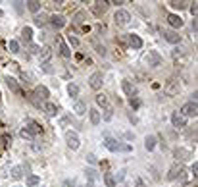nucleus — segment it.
Returning <instances> with one entry per match:
<instances>
[{
	"label": "nucleus",
	"instance_id": "f257e3e1",
	"mask_svg": "<svg viewBox=\"0 0 198 187\" xmlns=\"http://www.w3.org/2000/svg\"><path fill=\"white\" fill-rule=\"evenodd\" d=\"M114 19H116V23H117V25L125 27V25H129V19H131V16H129V12H127V10H117V12H116V16H114Z\"/></svg>",
	"mask_w": 198,
	"mask_h": 187
},
{
	"label": "nucleus",
	"instance_id": "f03ea898",
	"mask_svg": "<svg viewBox=\"0 0 198 187\" xmlns=\"http://www.w3.org/2000/svg\"><path fill=\"white\" fill-rule=\"evenodd\" d=\"M179 81L177 79H169L167 83H166V87H163V91H166L169 96H175V95H179Z\"/></svg>",
	"mask_w": 198,
	"mask_h": 187
},
{
	"label": "nucleus",
	"instance_id": "7ed1b4c3",
	"mask_svg": "<svg viewBox=\"0 0 198 187\" xmlns=\"http://www.w3.org/2000/svg\"><path fill=\"white\" fill-rule=\"evenodd\" d=\"M144 62L150 66V68H154V66H160V62H162V56L156 52V50H150L146 56H144Z\"/></svg>",
	"mask_w": 198,
	"mask_h": 187
},
{
	"label": "nucleus",
	"instance_id": "20e7f679",
	"mask_svg": "<svg viewBox=\"0 0 198 187\" xmlns=\"http://www.w3.org/2000/svg\"><path fill=\"white\" fill-rule=\"evenodd\" d=\"M102 79H104L102 73H100V71H94L91 77H89V83H91L92 89H100V87H102Z\"/></svg>",
	"mask_w": 198,
	"mask_h": 187
},
{
	"label": "nucleus",
	"instance_id": "39448f33",
	"mask_svg": "<svg viewBox=\"0 0 198 187\" xmlns=\"http://www.w3.org/2000/svg\"><path fill=\"white\" fill-rule=\"evenodd\" d=\"M65 141H68V145L73 150L79 147V137H77V133H73V131H68V133H65Z\"/></svg>",
	"mask_w": 198,
	"mask_h": 187
},
{
	"label": "nucleus",
	"instance_id": "423d86ee",
	"mask_svg": "<svg viewBox=\"0 0 198 187\" xmlns=\"http://www.w3.org/2000/svg\"><path fill=\"white\" fill-rule=\"evenodd\" d=\"M171 124H173V127H177V129H181V127H185V125H186L185 118H183V116H179L177 112H173V114H171Z\"/></svg>",
	"mask_w": 198,
	"mask_h": 187
},
{
	"label": "nucleus",
	"instance_id": "0eeeda50",
	"mask_svg": "<svg viewBox=\"0 0 198 187\" xmlns=\"http://www.w3.org/2000/svg\"><path fill=\"white\" fill-rule=\"evenodd\" d=\"M106 147L110 149V150H129V147H121V145H119V143L116 141V139H112V137H108L106 139Z\"/></svg>",
	"mask_w": 198,
	"mask_h": 187
},
{
	"label": "nucleus",
	"instance_id": "6e6552de",
	"mask_svg": "<svg viewBox=\"0 0 198 187\" xmlns=\"http://www.w3.org/2000/svg\"><path fill=\"white\" fill-rule=\"evenodd\" d=\"M196 102H186L185 106H183V110H181V112L185 114V116H196Z\"/></svg>",
	"mask_w": 198,
	"mask_h": 187
},
{
	"label": "nucleus",
	"instance_id": "1a4fd4ad",
	"mask_svg": "<svg viewBox=\"0 0 198 187\" xmlns=\"http://www.w3.org/2000/svg\"><path fill=\"white\" fill-rule=\"evenodd\" d=\"M163 37H166V41L171 42V45H175V42H179V41H181V37H179L175 31H166V33H163Z\"/></svg>",
	"mask_w": 198,
	"mask_h": 187
},
{
	"label": "nucleus",
	"instance_id": "9d476101",
	"mask_svg": "<svg viewBox=\"0 0 198 187\" xmlns=\"http://www.w3.org/2000/svg\"><path fill=\"white\" fill-rule=\"evenodd\" d=\"M181 174H183L181 166H179V164H173V166L169 168V174H167V178H169V180H175V178H177V175H181Z\"/></svg>",
	"mask_w": 198,
	"mask_h": 187
},
{
	"label": "nucleus",
	"instance_id": "9b49d317",
	"mask_svg": "<svg viewBox=\"0 0 198 187\" xmlns=\"http://www.w3.org/2000/svg\"><path fill=\"white\" fill-rule=\"evenodd\" d=\"M10 175H12V180L19 181L21 178H23V168H21V166H14L12 172H10Z\"/></svg>",
	"mask_w": 198,
	"mask_h": 187
},
{
	"label": "nucleus",
	"instance_id": "f8f14e48",
	"mask_svg": "<svg viewBox=\"0 0 198 187\" xmlns=\"http://www.w3.org/2000/svg\"><path fill=\"white\" fill-rule=\"evenodd\" d=\"M50 23L56 27V29H60V27L65 25V19H64L62 16H52V17H50Z\"/></svg>",
	"mask_w": 198,
	"mask_h": 187
},
{
	"label": "nucleus",
	"instance_id": "ddd939ff",
	"mask_svg": "<svg viewBox=\"0 0 198 187\" xmlns=\"http://www.w3.org/2000/svg\"><path fill=\"white\" fill-rule=\"evenodd\" d=\"M167 21H169L171 27H183V19H181L179 16H175V14H171V16L167 17Z\"/></svg>",
	"mask_w": 198,
	"mask_h": 187
},
{
	"label": "nucleus",
	"instance_id": "4468645a",
	"mask_svg": "<svg viewBox=\"0 0 198 187\" xmlns=\"http://www.w3.org/2000/svg\"><path fill=\"white\" fill-rule=\"evenodd\" d=\"M73 110H75V114H77V116H83V114L87 112V104L81 102V101H77L75 106H73Z\"/></svg>",
	"mask_w": 198,
	"mask_h": 187
},
{
	"label": "nucleus",
	"instance_id": "2eb2a0df",
	"mask_svg": "<svg viewBox=\"0 0 198 187\" xmlns=\"http://www.w3.org/2000/svg\"><path fill=\"white\" fill-rule=\"evenodd\" d=\"M189 156H191V152L186 149H177L175 150V158H179V160H189Z\"/></svg>",
	"mask_w": 198,
	"mask_h": 187
},
{
	"label": "nucleus",
	"instance_id": "dca6fc26",
	"mask_svg": "<svg viewBox=\"0 0 198 187\" xmlns=\"http://www.w3.org/2000/svg\"><path fill=\"white\" fill-rule=\"evenodd\" d=\"M89 116H91V124H100V114H98V110L96 108H91L89 110Z\"/></svg>",
	"mask_w": 198,
	"mask_h": 187
},
{
	"label": "nucleus",
	"instance_id": "f3484780",
	"mask_svg": "<svg viewBox=\"0 0 198 187\" xmlns=\"http://www.w3.org/2000/svg\"><path fill=\"white\" fill-rule=\"evenodd\" d=\"M27 125H29V129H27V133L29 135H35V133H40V127H39V124H35V122H27Z\"/></svg>",
	"mask_w": 198,
	"mask_h": 187
},
{
	"label": "nucleus",
	"instance_id": "a211bd4d",
	"mask_svg": "<svg viewBox=\"0 0 198 187\" xmlns=\"http://www.w3.org/2000/svg\"><path fill=\"white\" fill-rule=\"evenodd\" d=\"M129 45L133 47V48H140V47H142V41H140L137 35H129Z\"/></svg>",
	"mask_w": 198,
	"mask_h": 187
},
{
	"label": "nucleus",
	"instance_id": "6ab92c4d",
	"mask_svg": "<svg viewBox=\"0 0 198 187\" xmlns=\"http://www.w3.org/2000/svg\"><path fill=\"white\" fill-rule=\"evenodd\" d=\"M144 147H146V150H154V147H156V137L148 135L146 141H144Z\"/></svg>",
	"mask_w": 198,
	"mask_h": 187
},
{
	"label": "nucleus",
	"instance_id": "aec40b11",
	"mask_svg": "<svg viewBox=\"0 0 198 187\" xmlns=\"http://www.w3.org/2000/svg\"><path fill=\"white\" fill-rule=\"evenodd\" d=\"M35 95H37V96H40L42 101H46V98H48V89H46V87H37Z\"/></svg>",
	"mask_w": 198,
	"mask_h": 187
},
{
	"label": "nucleus",
	"instance_id": "412c9836",
	"mask_svg": "<svg viewBox=\"0 0 198 187\" xmlns=\"http://www.w3.org/2000/svg\"><path fill=\"white\" fill-rule=\"evenodd\" d=\"M6 85L10 87V91H14V93H19V87H17L16 79H12V77H6Z\"/></svg>",
	"mask_w": 198,
	"mask_h": 187
},
{
	"label": "nucleus",
	"instance_id": "4be33fe9",
	"mask_svg": "<svg viewBox=\"0 0 198 187\" xmlns=\"http://www.w3.org/2000/svg\"><path fill=\"white\" fill-rule=\"evenodd\" d=\"M50 56H52V50H50L48 47H45V48L40 50V58L45 60V62H48V60H50Z\"/></svg>",
	"mask_w": 198,
	"mask_h": 187
},
{
	"label": "nucleus",
	"instance_id": "5701e85b",
	"mask_svg": "<svg viewBox=\"0 0 198 187\" xmlns=\"http://www.w3.org/2000/svg\"><path fill=\"white\" fill-rule=\"evenodd\" d=\"M98 6H94V12L96 14H104L106 12V8H108V2H96Z\"/></svg>",
	"mask_w": 198,
	"mask_h": 187
},
{
	"label": "nucleus",
	"instance_id": "b1692460",
	"mask_svg": "<svg viewBox=\"0 0 198 187\" xmlns=\"http://www.w3.org/2000/svg\"><path fill=\"white\" fill-rule=\"evenodd\" d=\"M45 110H46V114H48V116H56V112H58L56 104H50V102H48V104L45 106Z\"/></svg>",
	"mask_w": 198,
	"mask_h": 187
},
{
	"label": "nucleus",
	"instance_id": "393cba45",
	"mask_svg": "<svg viewBox=\"0 0 198 187\" xmlns=\"http://www.w3.org/2000/svg\"><path fill=\"white\" fill-rule=\"evenodd\" d=\"M39 185V175H29L27 178V187H37Z\"/></svg>",
	"mask_w": 198,
	"mask_h": 187
},
{
	"label": "nucleus",
	"instance_id": "a878e982",
	"mask_svg": "<svg viewBox=\"0 0 198 187\" xmlns=\"http://www.w3.org/2000/svg\"><path fill=\"white\" fill-rule=\"evenodd\" d=\"M104 181H106V185H108V187H116V180H114V175L106 174V175H104Z\"/></svg>",
	"mask_w": 198,
	"mask_h": 187
},
{
	"label": "nucleus",
	"instance_id": "bb28decb",
	"mask_svg": "<svg viewBox=\"0 0 198 187\" xmlns=\"http://www.w3.org/2000/svg\"><path fill=\"white\" fill-rule=\"evenodd\" d=\"M121 85H123V91H125V93H127L129 96H133V87H131V83H129V81L125 79V81H123Z\"/></svg>",
	"mask_w": 198,
	"mask_h": 187
},
{
	"label": "nucleus",
	"instance_id": "cd10ccee",
	"mask_svg": "<svg viewBox=\"0 0 198 187\" xmlns=\"http://www.w3.org/2000/svg\"><path fill=\"white\" fill-rule=\"evenodd\" d=\"M68 93H69V96H77V93H79V87H77L75 83H71V85L68 87Z\"/></svg>",
	"mask_w": 198,
	"mask_h": 187
},
{
	"label": "nucleus",
	"instance_id": "c85d7f7f",
	"mask_svg": "<svg viewBox=\"0 0 198 187\" xmlns=\"http://www.w3.org/2000/svg\"><path fill=\"white\" fill-rule=\"evenodd\" d=\"M27 8L31 10V12H39L40 4H39V2H35V0H31V2H27Z\"/></svg>",
	"mask_w": 198,
	"mask_h": 187
},
{
	"label": "nucleus",
	"instance_id": "c756f323",
	"mask_svg": "<svg viewBox=\"0 0 198 187\" xmlns=\"http://www.w3.org/2000/svg\"><path fill=\"white\" fill-rule=\"evenodd\" d=\"M45 23H46V16H45V14L35 17V25H45Z\"/></svg>",
	"mask_w": 198,
	"mask_h": 187
},
{
	"label": "nucleus",
	"instance_id": "7c9ffc66",
	"mask_svg": "<svg viewBox=\"0 0 198 187\" xmlns=\"http://www.w3.org/2000/svg\"><path fill=\"white\" fill-rule=\"evenodd\" d=\"M96 102H98V104H102V106H106V104H108L106 95H98V96H96Z\"/></svg>",
	"mask_w": 198,
	"mask_h": 187
},
{
	"label": "nucleus",
	"instance_id": "2f4dec72",
	"mask_svg": "<svg viewBox=\"0 0 198 187\" xmlns=\"http://www.w3.org/2000/svg\"><path fill=\"white\" fill-rule=\"evenodd\" d=\"M10 52H19V45H17V41H10Z\"/></svg>",
	"mask_w": 198,
	"mask_h": 187
},
{
	"label": "nucleus",
	"instance_id": "473e14b6",
	"mask_svg": "<svg viewBox=\"0 0 198 187\" xmlns=\"http://www.w3.org/2000/svg\"><path fill=\"white\" fill-rule=\"evenodd\" d=\"M112 116H114V110H112V108H106V112H104V120H106V122H110V120H112Z\"/></svg>",
	"mask_w": 198,
	"mask_h": 187
},
{
	"label": "nucleus",
	"instance_id": "72a5a7b5",
	"mask_svg": "<svg viewBox=\"0 0 198 187\" xmlns=\"http://www.w3.org/2000/svg\"><path fill=\"white\" fill-rule=\"evenodd\" d=\"M148 170H150V174H152V178L158 181V180H160V175H158V170H156V166H148Z\"/></svg>",
	"mask_w": 198,
	"mask_h": 187
},
{
	"label": "nucleus",
	"instance_id": "f704fd0d",
	"mask_svg": "<svg viewBox=\"0 0 198 187\" xmlns=\"http://www.w3.org/2000/svg\"><path fill=\"white\" fill-rule=\"evenodd\" d=\"M114 180H116V181H123V180H125V170H119Z\"/></svg>",
	"mask_w": 198,
	"mask_h": 187
},
{
	"label": "nucleus",
	"instance_id": "c9c22d12",
	"mask_svg": "<svg viewBox=\"0 0 198 187\" xmlns=\"http://www.w3.org/2000/svg\"><path fill=\"white\" fill-rule=\"evenodd\" d=\"M87 175H89V180H91V181H94V180L98 178V175H96V172H94V170H87Z\"/></svg>",
	"mask_w": 198,
	"mask_h": 187
},
{
	"label": "nucleus",
	"instance_id": "e433bc0d",
	"mask_svg": "<svg viewBox=\"0 0 198 187\" xmlns=\"http://www.w3.org/2000/svg\"><path fill=\"white\" fill-rule=\"evenodd\" d=\"M171 6H173V8H177V10H183V8L186 6V2H171Z\"/></svg>",
	"mask_w": 198,
	"mask_h": 187
},
{
	"label": "nucleus",
	"instance_id": "4c0bfd02",
	"mask_svg": "<svg viewBox=\"0 0 198 187\" xmlns=\"http://www.w3.org/2000/svg\"><path fill=\"white\" fill-rule=\"evenodd\" d=\"M96 52L100 54V56H106V48H104L102 45H96Z\"/></svg>",
	"mask_w": 198,
	"mask_h": 187
},
{
	"label": "nucleus",
	"instance_id": "58836bf2",
	"mask_svg": "<svg viewBox=\"0 0 198 187\" xmlns=\"http://www.w3.org/2000/svg\"><path fill=\"white\" fill-rule=\"evenodd\" d=\"M68 41L71 42L73 47H77V45H79V39H77V37H71V35H69V37H68Z\"/></svg>",
	"mask_w": 198,
	"mask_h": 187
},
{
	"label": "nucleus",
	"instance_id": "ea45409f",
	"mask_svg": "<svg viewBox=\"0 0 198 187\" xmlns=\"http://www.w3.org/2000/svg\"><path fill=\"white\" fill-rule=\"evenodd\" d=\"M23 39H27V41L31 39V29H29V27H25V29H23Z\"/></svg>",
	"mask_w": 198,
	"mask_h": 187
},
{
	"label": "nucleus",
	"instance_id": "a19ab883",
	"mask_svg": "<svg viewBox=\"0 0 198 187\" xmlns=\"http://www.w3.org/2000/svg\"><path fill=\"white\" fill-rule=\"evenodd\" d=\"M42 70H45L46 73H50V71H52V66H50L48 62H45V64H42Z\"/></svg>",
	"mask_w": 198,
	"mask_h": 187
},
{
	"label": "nucleus",
	"instance_id": "79ce46f5",
	"mask_svg": "<svg viewBox=\"0 0 198 187\" xmlns=\"http://www.w3.org/2000/svg\"><path fill=\"white\" fill-rule=\"evenodd\" d=\"M64 187H75V181L73 180H65L64 181Z\"/></svg>",
	"mask_w": 198,
	"mask_h": 187
},
{
	"label": "nucleus",
	"instance_id": "37998d69",
	"mask_svg": "<svg viewBox=\"0 0 198 187\" xmlns=\"http://www.w3.org/2000/svg\"><path fill=\"white\" fill-rule=\"evenodd\" d=\"M87 160H89L91 164H96V156L94 155H87Z\"/></svg>",
	"mask_w": 198,
	"mask_h": 187
},
{
	"label": "nucleus",
	"instance_id": "c03bdc74",
	"mask_svg": "<svg viewBox=\"0 0 198 187\" xmlns=\"http://www.w3.org/2000/svg\"><path fill=\"white\" fill-rule=\"evenodd\" d=\"M62 54H64V56H69V54H71V52L68 50V47H64V45H62Z\"/></svg>",
	"mask_w": 198,
	"mask_h": 187
},
{
	"label": "nucleus",
	"instance_id": "a18cd8bd",
	"mask_svg": "<svg viewBox=\"0 0 198 187\" xmlns=\"http://www.w3.org/2000/svg\"><path fill=\"white\" fill-rule=\"evenodd\" d=\"M135 185H137V187H146V185H144V181H142V180H137V181H135Z\"/></svg>",
	"mask_w": 198,
	"mask_h": 187
},
{
	"label": "nucleus",
	"instance_id": "49530a36",
	"mask_svg": "<svg viewBox=\"0 0 198 187\" xmlns=\"http://www.w3.org/2000/svg\"><path fill=\"white\" fill-rule=\"evenodd\" d=\"M0 16H2V12H0Z\"/></svg>",
	"mask_w": 198,
	"mask_h": 187
}]
</instances>
